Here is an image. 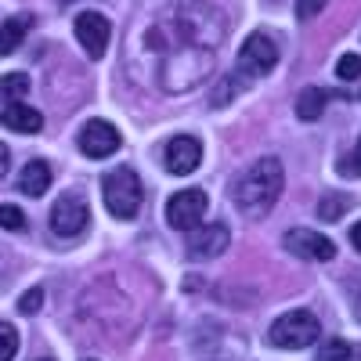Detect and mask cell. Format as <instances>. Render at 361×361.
<instances>
[{"instance_id":"obj_10","label":"cell","mask_w":361,"mask_h":361,"mask_svg":"<svg viewBox=\"0 0 361 361\" xmlns=\"http://www.w3.org/2000/svg\"><path fill=\"white\" fill-rule=\"evenodd\" d=\"M286 250L296 253V257H311V260H333V257H336V246L329 243L325 235L307 231V228L289 231V235H286Z\"/></svg>"},{"instance_id":"obj_19","label":"cell","mask_w":361,"mask_h":361,"mask_svg":"<svg viewBox=\"0 0 361 361\" xmlns=\"http://www.w3.org/2000/svg\"><path fill=\"white\" fill-rule=\"evenodd\" d=\"M0 228H8V231H22V228H25L22 209H18V206H11V202L0 206Z\"/></svg>"},{"instance_id":"obj_4","label":"cell","mask_w":361,"mask_h":361,"mask_svg":"<svg viewBox=\"0 0 361 361\" xmlns=\"http://www.w3.org/2000/svg\"><path fill=\"white\" fill-rule=\"evenodd\" d=\"M206 209H209V199L202 188H185V192H177L170 195L166 202V224L173 231H195L206 217Z\"/></svg>"},{"instance_id":"obj_8","label":"cell","mask_w":361,"mask_h":361,"mask_svg":"<svg viewBox=\"0 0 361 361\" xmlns=\"http://www.w3.org/2000/svg\"><path fill=\"white\" fill-rule=\"evenodd\" d=\"M109 37H112V25H109L105 15H98V11L76 15V40H80V47H83L90 58H102V54H105Z\"/></svg>"},{"instance_id":"obj_6","label":"cell","mask_w":361,"mask_h":361,"mask_svg":"<svg viewBox=\"0 0 361 361\" xmlns=\"http://www.w3.org/2000/svg\"><path fill=\"white\" fill-rule=\"evenodd\" d=\"M163 163H166V170L177 173V177L192 173V170L202 163V141L192 137V134H177V137H170L166 148H163Z\"/></svg>"},{"instance_id":"obj_2","label":"cell","mask_w":361,"mask_h":361,"mask_svg":"<svg viewBox=\"0 0 361 361\" xmlns=\"http://www.w3.org/2000/svg\"><path fill=\"white\" fill-rule=\"evenodd\" d=\"M102 199H105L112 217L134 221L137 209H141V199H145V188H141V180L130 166H116L102 177Z\"/></svg>"},{"instance_id":"obj_14","label":"cell","mask_w":361,"mask_h":361,"mask_svg":"<svg viewBox=\"0 0 361 361\" xmlns=\"http://www.w3.org/2000/svg\"><path fill=\"white\" fill-rule=\"evenodd\" d=\"M322 112H325V90H318V87L300 90L296 94V116L304 119V123H314Z\"/></svg>"},{"instance_id":"obj_11","label":"cell","mask_w":361,"mask_h":361,"mask_svg":"<svg viewBox=\"0 0 361 361\" xmlns=\"http://www.w3.org/2000/svg\"><path fill=\"white\" fill-rule=\"evenodd\" d=\"M228 224H209V228H199V231H192V238H188V253L195 257V260H209V257H221L224 250H228Z\"/></svg>"},{"instance_id":"obj_3","label":"cell","mask_w":361,"mask_h":361,"mask_svg":"<svg viewBox=\"0 0 361 361\" xmlns=\"http://www.w3.org/2000/svg\"><path fill=\"white\" fill-rule=\"evenodd\" d=\"M318 333H322V325L311 311H289L267 329V340H271V347L300 350V347H311L318 340Z\"/></svg>"},{"instance_id":"obj_23","label":"cell","mask_w":361,"mask_h":361,"mask_svg":"<svg viewBox=\"0 0 361 361\" xmlns=\"http://www.w3.org/2000/svg\"><path fill=\"white\" fill-rule=\"evenodd\" d=\"M322 8H325V0H296V18L311 22V18L322 15Z\"/></svg>"},{"instance_id":"obj_9","label":"cell","mask_w":361,"mask_h":361,"mask_svg":"<svg viewBox=\"0 0 361 361\" xmlns=\"http://www.w3.org/2000/svg\"><path fill=\"white\" fill-rule=\"evenodd\" d=\"M238 58H243V69L246 73H271V69H275V62H279V47H275V40H271V37L253 33V37H246Z\"/></svg>"},{"instance_id":"obj_27","label":"cell","mask_w":361,"mask_h":361,"mask_svg":"<svg viewBox=\"0 0 361 361\" xmlns=\"http://www.w3.org/2000/svg\"><path fill=\"white\" fill-rule=\"evenodd\" d=\"M40 361H51V357H40Z\"/></svg>"},{"instance_id":"obj_22","label":"cell","mask_w":361,"mask_h":361,"mask_svg":"<svg viewBox=\"0 0 361 361\" xmlns=\"http://www.w3.org/2000/svg\"><path fill=\"white\" fill-rule=\"evenodd\" d=\"M40 307H44V293H40V289H29V293L18 300V311H22V314H37Z\"/></svg>"},{"instance_id":"obj_18","label":"cell","mask_w":361,"mask_h":361,"mask_svg":"<svg viewBox=\"0 0 361 361\" xmlns=\"http://www.w3.org/2000/svg\"><path fill=\"white\" fill-rule=\"evenodd\" d=\"M18 354V329L0 322V361H11Z\"/></svg>"},{"instance_id":"obj_26","label":"cell","mask_w":361,"mask_h":361,"mask_svg":"<svg viewBox=\"0 0 361 361\" xmlns=\"http://www.w3.org/2000/svg\"><path fill=\"white\" fill-rule=\"evenodd\" d=\"M350 246H354V250H361V221L350 228Z\"/></svg>"},{"instance_id":"obj_21","label":"cell","mask_w":361,"mask_h":361,"mask_svg":"<svg viewBox=\"0 0 361 361\" xmlns=\"http://www.w3.org/2000/svg\"><path fill=\"white\" fill-rule=\"evenodd\" d=\"M318 357H322V361H347V357H350V347H347L343 340H329Z\"/></svg>"},{"instance_id":"obj_17","label":"cell","mask_w":361,"mask_h":361,"mask_svg":"<svg viewBox=\"0 0 361 361\" xmlns=\"http://www.w3.org/2000/svg\"><path fill=\"white\" fill-rule=\"evenodd\" d=\"M347 206H350L347 195H322V202H318V217H322V221H340Z\"/></svg>"},{"instance_id":"obj_15","label":"cell","mask_w":361,"mask_h":361,"mask_svg":"<svg viewBox=\"0 0 361 361\" xmlns=\"http://www.w3.org/2000/svg\"><path fill=\"white\" fill-rule=\"evenodd\" d=\"M25 29H29V18H8L0 25V58L18 51V44L25 40Z\"/></svg>"},{"instance_id":"obj_25","label":"cell","mask_w":361,"mask_h":361,"mask_svg":"<svg viewBox=\"0 0 361 361\" xmlns=\"http://www.w3.org/2000/svg\"><path fill=\"white\" fill-rule=\"evenodd\" d=\"M8 166H11V152H8V145L0 141V177L8 173Z\"/></svg>"},{"instance_id":"obj_24","label":"cell","mask_w":361,"mask_h":361,"mask_svg":"<svg viewBox=\"0 0 361 361\" xmlns=\"http://www.w3.org/2000/svg\"><path fill=\"white\" fill-rule=\"evenodd\" d=\"M340 173H347V177H350V173H354V177L361 173V141L354 145V156H347V159H340Z\"/></svg>"},{"instance_id":"obj_13","label":"cell","mask_w":361,"mask_h":361,"mask_svg":"<svg viewBox=\"0 0 361 361\" xmlns=\"http://www.w3.org/2000/svg\"><path fill=\"white\" fill-rule=\"evenodd\" d=\"M47 188H51V166L44 159H29L22 166V177H18V192L29 199H40Z\"/></svg>"},{"instance_id":"obj_7","label":"cell","mask_w":361,"mask_h":361,"mask_svg":"<svg viewBox=\"0 0 361 361\" xmlns=\"http://www.w3.org/2000/svg\"><path fill=\"white\" fill-rule=\"evenodd\" d=\"M119 130L112 123H105V119H90V123L80 130V152L87 159H109L116 148H119Z\"/></svg>"},{"instance_id":"obj_20","label":"cell","mask_w":361,"mask_h":361,"mask_svg":"<svg viewBox=\"0 0 361 361\" xmlns=\"http://www.w3.org/2000/svg\"><path fill=\"white\" fill-rule=\"evenodd\" d=\"M336 76H340V80H357V76H361V58H357V54H343L340 66H336Z\"/></svg>"},{"instance_id":"obj_12","label":"cell","mask_w":361,"mask_h":361,"mask_svg":"<svg viewBox=\"0 0 361 361\" xmlns=\"http://www.w3.org/2000/svg\"><path fill=\"white\" fill-rule=\"evenodd\" d=\"M0 123H4L8 130H15V134H40L44 116H40L37 109L22 105V102H8L4 112H0Z\"/></svg>"},{"instance_id":"obj_5","label":"cell","mask_w":361,"mask_h":361,"mask_svg":"<svg viewBox=\"0 0 361 361\" xmlns=\"http://www.w3.org/2000/svg\"><path fill=\"white\" fill-rule=\"evenodd\" d=\"M87 221H90L87 199H83V195H76V192L62 195V199H58V202L51 206V231H54V235L73 238V235H80V231L87 228Z\"/></svg>"},{"instance_id":"obj_16","label":"cell","mask_w":361,"mask_h":361,"mask_svg":"<svg viewBox=\"0 0 361 361\" xmlns=\"http://www.w3.org/2000/svg\"><path fill=\"white\" fill-rule=\"evenodd\" d=\"M0 94L18 102L22 94H29V76L25 73H8V76H0Z\"/></svg>"},{"instance_id":"obj_1","label":"cell","mask_w":361,"mask_h":361,"mask_svg":"<svg viewBox=\"0 0 361 361\" xmlns=\"http://www.w3.org/2000/svg\"><path fill=\"white\" fill-rule=\"evenodd\" d=\"M282 185H286L282 163H279L275 156H264V159H257V163L243 173V180L235 185L231 199L238 202V209H246L250 217H260V214H267V209L279 202Z\"/></svg>"}]
</instances>
